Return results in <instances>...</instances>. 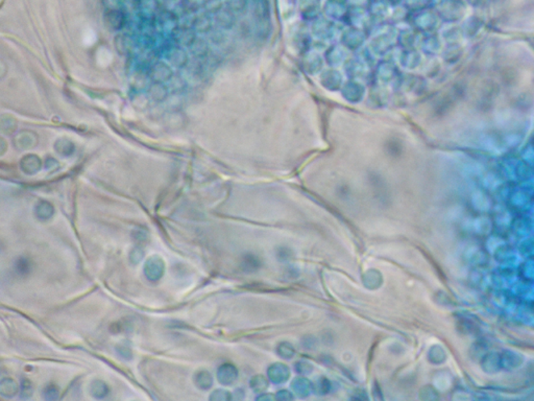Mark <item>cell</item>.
Here are the masks:
<instances>
[{"instance_id":"obj_1","label":"cell","mask_w":534,"mask_h":401,"mask_svg":"<svg viewBox=\"0 0 534 401\" xmlns=\"http://www.w3.org/2000/svg\"><path fill=\"white\" fill-rule=\"evenodd\" d=\"M163 271H164V264H163L161 258H149V261L147 262V266H145V274L149 280L156 281L160 279Z\"/></svg>"}]
</instances>
